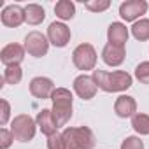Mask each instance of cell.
I'll use <instances>...</instances> for the list:
<instances>
[{"label":"cell","instance_id":"cell-1","mask_svg":"<svg viewBox=\"0 0 149 149\" xmlns=\"http://www.w3.org/2000/svg\"><path fill=\"white\" fill-rule=\"evenodd\" d=\"M93 81L95 84L105 91V93H119V91H126L133 79L128 72L125 70H116V72H105V70H93Z\"/></svg>","mask_w":149,"mask_h":149},{"label":"cell","instance_id":"cell-2","mask_svg":"<svg viewBox=\"0 0 149 149\" xmlns=\"http://www.w3.org/2000/svg\"><path fill=\"white\" fill-rule=\"evenodd\" d=\"M51 100H53V118L60 126H65L68 123V119L72 118V102H74V97L70 93V90L67 88H56L51 95Z\"/></svg>","mask_w":149,"mask_h":149},{"label":"cell","instance_id":"cell-3","mask_svg":"<svg viewBox=\"0 0 149 149\" xmlns=\"http://www.w3.org/2000/svg\"><path fill=\"white\" fill-rule=\"evenodd\" d=\"M67 149H93L95 135L88 126H67L63 130Z\"/></svg>","mask_w":149,"mask_h":149},{"label":"cell","instance_id":"cell-4","mask_svg":"<svg viewBox=\"0 0 149 149\" xmlns=\"http://www.w3.org/2000/svg\"><path fill=\"white\" fill-rule=\"evenodd\" d=\"M37 121L28 114H18L11 123V132L18 142H30L35 137Z\"/></svg>","mask_w":149,"mask_h":149},{"label":"cell","instance_id":"cell-5","mask_svg":"<svg viewBox=\"0 0 149 149\" xmlns=\"http://www.w3.org/2000/svg\"><path fill=\"white\" fill-rule=\"evenodd\" d=\"M72 61L79 70H93L97 65V51L91 44H79L72 53Z\"/></svg>","mask_w":149,"mask_h":149},{"label":"cell","instance_id":"cell-6","mask_svg":"<svg viewBox=\"0 0 149 149\" xmlns=\"http://www.w3.org/2000/svg\"><path fill=\"white\" fill-rule=\"evenodd\" d=\"M25 51L33 58H42L49 51V39L44 33L33 30L25 37Z\"/></svg>","mask_w":149,"mask_h":149},{"label":"cell","instance_id":"cell-7","mask_svg":"<svg viewBox=\"0 0 149 149\" xmlns=\"http://www.w3.org/2000/svg\"><path fill=\"white\" fill-rule=\"evenodd\" d=\"M147 2L146 0H126L119 6V16L125 21H137L142 14L147 13Z\"/></svg>","mask_w":149,"mask_h":149},{"label":"cell","instance_id":"cell-8","mask_svg":"<svg viewBox=\"0 0 149 149\" xmlns=\"http://www.w3.org/2000/svg\"><path fill=\"white\" fill-rule=\"evenodd\" d=\"M47 39L49 44L56 47H65L70 42V28L61 21H53L47 28Z\"/></svg>","mask_w":149,"mask_h":149},{"label":"cell","instance_id":"cell-9","mask_svg":"<svg viewBox=\"0 0 149 149\" xmlns=\"http://www.w3.org/2000/svg\"><path fill=\"white\" fill-rule=\"evenodd\" d=\"M97 90H98V86L95 84L91 76L81 74V76H77L74 79V91H76V95L79 98H83V100H91L97 95Z\"/></svg>","mask_w":149,"mask_h":149},{"label":"cell","instance_id":"cell-10","mask_svg":"<svg viewBox=\"0 0 149 149\" xmlns=\"http://www.w3.org/2000/svg\"><path fill=\"white\" fill-rule=\"evenodd\" d=\"M25 46L19 44H7L0 51V61L6 67H13V65H19L25 58Z\"/></svg>","mask_w":149,"mask_h":149},{"label":"cell","instance_id":"cell-11","mask_svg":"<svg viewBox=\"0 0 149 149\" xmlns=\"http://www.w3.org/2000/svg\"><path fill=\"white\" fill-rule=\"evenodd\" d=\"M26 21L25 18V9L21 6H7L2 11V25L7 28H18Z\"/></svg>","mask_w":149,"mask_h":149},{"label":"cell","instance_id":"cell-12","mask_svg":"<svg viewBox=\"0 0 149 149\" xmlns=\"http://www.w3.org/2000/svg\"><path fill=\"white\" fill-rule=\"evenodd\" d=\"M54 83L49 79V77H33L30 81V93L35 97V98H40V100H47L51 98L53 91H54Z\"/></svg>","mask_w":149,"mask_h":149},{"label":"cell","instance_id":"cell-13","mask_svg":"<svg viewBox=\"0 0 149 149\" xmlns=\"http://www.w3.org/2000/svg\"><path fill=\"white\" fill-rule=\"evenodd\" d=\"M128 35H130V32H128L126 25H123V23H119V21L111 23L109 28H107V40H109V44H112V46L125 47V44L128 42Z\"/></svg>","mask_w":149,"mask_h":149},{"label":"cell","instance_id":"cell-14","mask_svg":"<svg viewBox=\"0 0 149 149\" xmlns=\"http://www.w3.org/2000/svg\"><path fill=\"white\" fill-rule=\"evenodd\" d=\"M125 56H126V51L125 47H119V46L105 44L102 49V60L109 67H119L125 61Z\"/></svg>","mask_w":149,"mask_h":149},{"label":"cell","instance_id":"cell-15","mask_svg":"<svg viewBox=\"0 0 149 149\" xmlns=\"http://www.w3.org/2000/svg\"><path fill=\"white\" fill-rule=\"evenodd\" d=\"M114 112L119 118H133L137 114V102L130 95H121L116 98L114 104Z\"/></svg>","mask_w":149,"mask_h":149},{"label":"cell","instance_id":"cell-16","mask_svg":"<svg viewBox=\"0 0 149 149\" xmlns=\"http://www.w3.org/2000/svg\"><path fill=\"white\" fill-rule=\"evenodd\" d=\"M35 121H37V126L40 128V132H42L46 137H51V135H54V133L58 132V125H56V121H54V118H53L51 109H42V111L37 114Z\"/></svg>","mask_w":149,"mask_h":149},{"label":"cell","instance_id":"cell-17","mask_svg":"<svg viewBox=\"0 0 149 149\" xmlns=\"http://www.w3.org/2000/svg\"><path fill=\"white\" fill-rule=\"evenodd\" d=\"M25 18H26V23H28V25L37 26V25H40V23L44 21L46 11H44V7L39 6V4H28V6L25 7Z\"/></svg>","mask_w":149,"mask_h":149},{"label":"cell","instance_id":"cell-18","mask_svg":"<svg viewBox=\"0 0 149 149\" xmlns=\"http://www.w3.org/2000/svg\"><path fill=\"white\" fill-rule=\"evenodd\" d=\"M54 13L63 21L72 19L76 16V4L70 2V0H60V2H56V6H54Z\"/></svg>","mask_w":149,"mask_h":149},{"label":"cell","instance_id":"cell-19","mask_svg":"<svg viewBox=\"0 0 149 149\" xmlns=\"http://www.w3.org/2000/svg\"><path fill=\"white\" fill-rule=\"evenodd\" d=\"M132 35H133L137 40H140V42L149 40V19L144 18V19L135 21L133 26H132Z\"/></svg>","mask_w":149,"mask_h":149},{"label":"cell","instance_id":"cell-20","mask_svg":"<svg viewBox=\"0 0 149 149\" xmlns=\"http://www.w3.org/2000/svg\"><path fill=\"white\" fill-rule=\"evenodd\" d=\"M132 126L140 135H149V116L144 112H137L132 118Z\"/></svg>","mask_w":149,"mask_h":149},{"label":"cell","instance_id":"cell-21","mask_svg":"<svg viewBox=\"0 0 149 149\" xmlns=\"http://www.w3.org/2000/svg\"><path fill=\"white\" fill-rule=\"evenodd\" d=\"M23 79V70L19 65H13V67H6L4 70V81L7 84H19Z\"/></svg>","mask_w":149,"mask_h":149},{"label":"cell","instance_id":"cell-22","mask_svg":"<svg viewBox=\"0 0 149 149\" xmlns=\"http://www.w3.org/2000/svg\"><path fill=\"white\" fill-rule=\"evenodd\" d=\"M84 7L91 13H104L111 7V2L109 0H88L84 2Z\"/></svg>","mask_w":149,"mask_h":149},{"label":"cell","instance_id":"cell-23","mask_svg":"<svg viewBox=\"0 0 149 149\" xmlns=\"http://www.w3.org/2000/svg\"><path fill=\"white\" fill-rule=\"evenodd\" d=\"M135 77L142 84H149V61H142L135 68Z\"/></svg>","mask_w":149,"mask_h":149},{"label":"cell","instance_id":"cell-24","mask_svg":"<svg viewBox=\"0 0 149 149\" xmlns=\"http://www.w3.org/2000/svg\"><path fill=\"white\" fill-rule=\"evenodd\" d=\"M47 149H67V144H65V139L61 133H54L51 137H47Z\"/></svg>","mask_w":149,"mask_h":149},{"label":"cell","instance_id":"cell-25","mask_svg":"<svg viewBox=\"0 0 149 149\" xmlns=\"http://www.w3.org/2000/svg\"><path fill=\"white\" fill-rule=\"evenodd\" d=\"M13 140H16V139L11 130H7V128L0 130V149H9L13 146Z\"/></svg>","mask_w":149,"mask_h":149},{"label":"cell","instance_id":"cell-26","mask_svg":"<svg viewBox=\"0 0 149 149\" xmlns=\"http://www.w3.org/2000/svg\"><path fill=\"white\" fill-rule=\"evenodd\" d=\"M121 149H144V142L139 137L132 135V137H126L121 142Z\"/></svg>","mask_w":149,"mask_h":149},{"label":"cell","instance_id":"cell-27","mask_svg":"<svg viewBox=\"0 0 149 149\" xmlns=\"http://www.w3.org/2000/svg\"><path fill=\"white\" fill-rule=\"evenodd\" d=\"M2 116H0V125L2 126H6L7 125V121H9V116H11V105H9V102L4 98L2 102Z\"/></svg>","mask_w":149,"mask_h":149}]
</instances>
